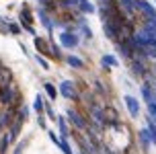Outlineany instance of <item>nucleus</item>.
Instances as JSON below:
<instances>
[{
	"instance_id": "9",
	"label": "nucleus",
	"mask_w": 156,
	"mask_h": 154,
	"mask_svg": "<svg viewBox=\"0 0 156 154\" xmlns=\"http://www.w3.org/2000/svg\"><path fill=\"white\" fill-rule=\"evenodd\" d=\"M138 15L144 21H152V19H156V8L150 4L148 0H138Z\"/></svg>"
},
{
	"instance_id": "4",
	"label": "nucleus",
	"mask_w": 156,
	"mask_h": 154,
	"mask_svg": "<svg viewBox=\"0 0 156 154\" xmlns=\"http://www.w3.org/2000/svg\"><path fill=\"white\" fill-rule=\"evenodd\" d=\"M117 6L125 21L133 23V19L138 16V0H117Z\"/></svg>"
},
{
	"instance_id": "7",
	"label": "nucleus",
	"mask_w": 156,
	"mask_h": 154,
	"mask_svg": "<svg viewBox=\"0 0 156 154\" xmlns=\"http://www.w3.org/2000/svg\"><path fill=\"white\" fill-rule=\"evenodd\" d=\"M16 111H19L16 107H6V109H2V111H0V136L4 134V130L10 127V123L15 121Z\"/></svg>"
},
{
	"instance_id": "21",
	"label": "nucleus",
	"mask_w": 156,
	"mask_h": 154,
	"mask_svg": "<svg viewBox=\"0 0 156 154\" xmlns=\"http://www.w3.org/2000/svg\"><path fill=\"white\" fill-rule=\"evenodd\" d=\"M8 84H12V74L6 66H2L0 68V86H8Z\"/></svg>"
},
{
	"instance_id": "22",
	"label": "nucleus",
	"mask_w": 156,
	"mask_h": 154,
	"mask_svg": "<svg viewBox=\"0 0 156 154\" xmlns=\"http://www.w3.org/2000/svg\"><path fill=\"white\" fill-rule=\"evenodd\" d=\"M43 91H45V95L51 101H55L58 97H60V91H58V88H55V84H51V82H45V84H43Z\"/></svg>"
},
{
	"instance_id": "26",
	"label": "nucleus",
	"mask_w": 156,
	"mask_h": 154,
	"mask_svg": "<svg viewBox=\"0 0 156 154\" xmlns=\"http://www.w3.org/2000/svg\"><path fill=\"white\" fill-rule=\"evenodd\" d=\"M146 130H148V134H150V140H152V144L156 146V123L152 121V119H146Z\"/></svg>"
},
{
	"instance_id": "27",
	"label": "nucleus",
	"mask_w": 156,
	"mask_h": 154,
	"mask_svg": "<svg viewBox=\"0 0 156 154\" xmlns=\"http://www.w3.org/2000/svg\"><path fill=\"white\" fill-rule=\"evenodd\" d=\"M43 115H45L47 119H51V121H58V115H55L54 107H51L49 103H45V109H43Z\"/></svg>"
},
{
	"instance_id": "31",
	"label": "nucleus",
	"mask_w": 156,
	"mask_h": 154,
	"mask_svg": "<svg viewBox=\"0 0 156 154\" xmlns=\"http://www.w3.org/2000/svg\"><path fill=\"white\" fill-rule=\"evenodd\" d=\"M23 33V29H21V25H16L10 21V31H8V35H21Z\"/></svg>"
},
{
	"instance_id": "3",
	"label": "nucleus",
	"mask_w": 156,
	"mask_h": 154,
	"mask_svg": "<svg viewBox=\"0 0 156 154\" xmlns=\"http://www.w3.org/2000/svg\"><path fill=\"white\" fill-rule=\"evenodd\" d=\"M60 45H62V47H68V49H74V47L80 45V37H78V33H76L74 23L68 25V27H66V31H62V33H60Z\"/></svg>"
},
{
	"instance_id": "28",
	"label": "nucleus",
	"mask_w": 156,
	"mask_h": 154,
	"mask_svg": "<svg viewBox=\"0 0 156 154\" xmlns=\"http://www.w3.org/2000/svg\"><path fill=\"white\" fill-rule=\"evenodd\" d=\"M27 117H29V107H25V105H21V107H19V111H16V115H15V119L27 121Z\"/></svg>"
},
{
	"instance_id": "29",
	"label": "nucleus",
	"mask_w": 156,
	"mask_h": 154,
	"mask_svg": "<svg viewBox=\"0 0 156 154\" xmlns=\"http://www.w3.org/2000/svg\"><path fill=\"white\" fill-rule=\"evenodd\" d=\"M8 31H10V21H8L6 16H0V33L8 35Z\"/></svg>"
},
{
	"instance_id": "24",
	"label": "nucleus",
	"mask_w": 156,
	"mask_h": 154,
	"mask_svg": "<svg viewBox=\"0 0 156 154\" xmlns=\"http://www.w3.org/2000/svg\"><path fill=\"white\" fill-rule=\"evenodd\" d=\"M144 54H146L148 60H156V39H154V41H150L148 45L144 47Z\"/></svg>"
},
{
	"instance_id": "25",
	"label": "nucleus",
	"mask_w": 156,
	"mask_h": 154,
	"mask_svg": "<svg viewBox=\"0 0 156 154\" xmlns=\"http://www.w3.org/2000/svg\"><path fill=\"white\" fill-rule=\"evenodd\" d=\"M10 144H12V142H10V138H8V134L4 131V134L0 136V154H6V150L10 148Z\"/></svg>"
},
{
	"instance_id": "11",
	"label": "nucleus",
	"mask_w": 156,
	"mask_h": 154,
	"mask_svg": "<svg viewBox=\"0 0 156 154\" xmlns=\"http://www.w3.org/2000/svg\"><path fill=\"white\" fill-rule=\"evenodd\" d=\"M123 103H125V107H127V111H129V115H132V117H138V115H140L142 105H140V101L136 99L133 95H125V97H123Z\"/></svg>"
},
{
	"instance_id": "30",
	"label": "nucleus",
	"mask_w": 156,
	"mask_h": 154,
	"mask_svg": "<svg viewBox=\"0 0 156 154\" xmlns=\"http://www.w3.org/2000/svg\"><path fill=\"white\" fill-rule=\"evenodd\" d=\"M148 117H150V119H152V121L156 123V99H154V101H152V103L148 105Z\"/></svg>"
},
{
	"instance_id": "15",
	"label": "nucleus",
	"mask_w": 156,
	"mask_h": 154,
	"mask_svg": "<svg viewBox=\"0 0 156 154\" xmlns=\"http://www.w3.org/2000/svg\"><path fill=\"white\" fill-rule=\"evenodd\" d=\"M39 21H41V25L47 29L49 39H54V35H51V33H54V21L47 16V10H45V8H39Z\"/></svg>"
},
{
	"instance_id": "1",
	"label": "nucleus",
	"mask_w": 156,
	"mask_h": 154,
	"mask_svg": "<svg viewBox=\"0 0 156 154\" xmlns=\"http://www.w3.org/2000/svg\"><path fill=\"white\" fill-rule=\"evenodd\" d=\"M21 91L16 88V84L12 82V84L8 86H0V105L6 109V107H21Z\"/></svg>"
},
{
	"instance_id": "2",
	"label": "nucleus",
	"mask_w": 156,
	"mask_h": 154,
	"mask_svg": "<svg viewBox=\"0 0 156 154\" xmlns=\"http://www.w3.org/2000/svg\"><path fill=\"white\" fill-rule=\"evenodd\" d=\"M66 119H68V121L72 123V127H76L78 131H88V127H90V121L82 115V111H78V109H74V107L66 109Z\"/></svg>"
},
{
	"instance_id": "18",
	"label": "nucleus",
	"mask_w": 156,
	"mask_h": 154,
	"mask_svg": "<svg viewBox=\"0 0 156 154\" xmlns=\"http://www.w3.org/2000/svg\"><path fill=\"white\" fill-rule=\"evenodd\" d=\"M78 13L84 16V15H93L94 13V4L93 2H88V0H80L78 2Z\"/></svg>"
},
{
	"instance_id": "32",
	"label": "nucleus",
	"mask_w": 156,
	"mask_h": 154,
	"mask_svg": "<svg viewBox=\"0 0 156 154\" xmlns=\"http://www.w3.org/2000/svg\"><path fill=\"white\" fill-rule=\"evenodd\" d=\"M35 62H37V64H39V66H41V68H43V70H49V64H47V60H45V58H43V56H35Z\"/></svg>"
},
{
	"instance_id": "33",
	"label": "nucleus",
	"mask_w": 156,
	"mask_h": 154,
	"mask_svg": "<svg viewBox=\"0 0 156 154\" xmlns=\"http://www.w3.org/2000/svg\"><path fill=\"white\" fill-rule=\"evenodd\" d=\"M37 125L41 130H47V121H45V115H37Z\"/></svg>"
},
{
	"instance_id": "23",
	"label": "nucleus",
	"mask_w": 156,
	"mask_h": 154,
	"mask_svg": "<svg viewBox=\"0 0 156 154\" xmlns=\"http://www.w3.org/2000/svg\"><path fill=\"white\" fill-rule=\"evenodd\" d=\"M43 109H45V101H43V95H37L35 97V103H33V111L37 115H43Z\"/></svg>"
},
{
	"instance_id": "36",
	"label": "nucleus",
	"mask_w": 156,
	"mask_h": 154,
	"mask_svg": "<svg viewBox=\"0 0 156 154\" xmlns=\"http://www.w3.org/2000/svg\"><path fill=\"white\" fill-rule=\"evenodd\" d=\"M154 91H156V82H154Z\"/></svg>"
},
{
	"instance_id": "20",
	"label": "nucleus",
	"mask_w": 156,
	"mask_h": 154,
	"mask_svg": "<svg viewBox=\"0 0 156 154\" xmlns=\"http://www.w3.org/2000/svg\"><path fill=\"white\" fill-rule=\"evenodd\" d=\"M66 64H68V66H70V68H76V70H84L86 68V64L82 60H80V58H78V56H68V58H66Z\"/></svg>"
},
{
	"instance_id": "19",
	"label": "nucleus",
	"mask_w": 156,
	"mask_h": 154,
	"mask_svg": "<svg viewBox=\"0 0 156 154\" xmlns=\"http://www.w3.org/2000/svg\"><path fill=\"white\" fill-rule=\"evenodd\" d=\"M101 66L105 70H109V68H115V66H119V62H117L115 56H111V54H105L101 58Z\"/></svg>"
},
{
	"instance_id": "8",
	"label": "nucleus",
	"mask_w": 156,
	"mask_h": 154,
	"mask_svg": "<svg viewBox=\"0 0 156 154\" xmlns=\"http://www.w3.org/2000/svg\"><path fill=\"white\" fill-rule=\"evenodd\" d=\"M115 49H117V54L121 56L123 60H127V62H132V60H133V56H136V49H133V45L129 43V39L115 43Z\"/></svg>"
},
{
	"instance_id": "5",
	"label": "nucleus",
	"mask_w": 156,
	"mask_h": 154,
	"mask_svg": "<svg viewBox=\"0 0 156 154\" xmlns=\"http://www.w3.org/2000/svg\"><path fill=\"white\" fill-rule=\"evenodd\" d=\"M58 91H60V95H62L64 99H68V101H78L80 99V92H78L74 80H62L60 86H58Z\"/></svg>"
},
{
	"instance_id": "17",
	"label": "nucleus",
	"mask_w": 156,
	"mask_h": 154,
	"mask_svg": "<svg viewBox=\"0 0 156 154\" xmlns=\"http://www.w3.org/2000/svg\"><path fill=\"white\" fill-rule=\"evenodd\" d=\"M58 125H60V138L68 140L70 138V127H68V119L62 115H58Z\"/></svg>"
},
{
	"instance_id": "6",
	"label": "nucleus",
	"mask_w": 156,
	"mask_h": 154,
	"mask_svg": "<svg viewBox=\"0 0 156 154\" xmlns=\"http://www.w3.org/2000/svg\"><path fill=\"white\" fill-rule=\"evenodd\" d=\"M19 21H21V27H23V31L31 33L33 37H37V35H35V29H33V13H31V8L27 6V4H23V6H21Z\"/></svg>"
},
{
	"instance_id": "13",
	"label": "nucleus",
	"mask_w": 156,
	"mask_h": 154,
	"mask_svg": "<svg viewBox=\"0 0 156 154\" xmlns=\"http://www.w3.org/2000/svg\"><path fill=\"white\" fill-rule=\"evenodd\" d=\"M105 123H107V127H117L119 125V115L113 107H105Z\"/></svg>"
},
{
	"instance_id": "14",
	"label": "nucleus",
	"mask_w": 156,
	"mask_h": 154,
	"mask_svg": "<svg viewBox=\"0 0 156 154\" xmlns=\"http://www.w3.org/2000/svg\"><path fill=\"white\" fill-rule=\"evenodd\" d=\"M23 123L25 121H21V119H15V121L10 123V127L6 130L10 142H16V140H19V134H21V130H23Z\"/></svg>"
},
{
	"instance_id": "12",
	"label": "nucleus",
	"mask_w": 156,
	"mask_h": 154,
	"mask_svg": "<svg viewBox=\"0 0 156 154\" xmlns=\"http://www.w3.org/2000/svg\"><path fill=\"white\" fill-rule=\"evenodd\" d=\"M47 136H49V140H51V142H54V144L60 148L64 154H74V152H72V146H70V142H68V140H62L60 136H55V131H51V130H47Z\"/></svg>"
},
{
	"instance_id": "35",
	"label": "nucleus",
	"mask_w": 156,
	"mask_h": 154,
	"mask_svg": "<svg viewBox=\"0 0 156 154\" xmlns=\"http://www.w3.org/2000/svg\"><path fill=\"white\" fill-rule=\"evenodd\" d=\"M23 152H25V142H19L16 148L12 150V154H23Z\"/></svg>"
},
{
	"instance_id": "34",
	"label": "nucleus",
	"mask_w": 156,
	"mask_h": 154,
	"mask_svg": "<svg viewBox=\"0 0 156 154\" xmlns=\"http://www.w3.org/2000/svg\"><path fill=\"white\" fill-rule=\"evenodd\" d=\"M94 86H97V91H99V95H103V97L107 95V88H105V86L101 84V80H94Z\"/></svg>"
},
{
	"instance_id": "10",
	"label": "nucleus",
	"mask_w": 156,
	"mask_h": 154,
	"mask_svg": "<svg viewBox=\"0 0 156 154\" xmlns=\"http://www.w3.org/2000/svg\"><path fill=\"white\" fill-rule=\"evenodd\" d=\"M33 45H35V49H37V54H43V56H47V58H54L49 39H43V37L37 35V37H33Z\"/></svg>"
},
{
	"instance_id": "16",
	"label": "nucleus",
	"mask_w": 156,
	"mask_h": 154,
	"mask_svg": "<svg viewBox=\"0 0 156 154\" xmlns=\"http://www.w3.org/2000/svg\"><path fill=\"white\" fill-rule=\"evenodd\" d=\"M138 140H140V148H142V152H148L150 146H152V140H150V134L146 127H142L140 131H138Z\"/></svg>"
}]
</instances>
